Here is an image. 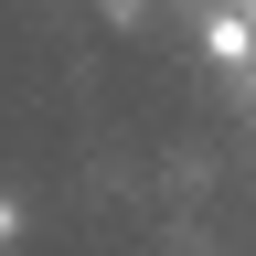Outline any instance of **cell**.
Wrapping results in <instances>:
<instances>
[{
    "label": "cell",
    "instance_id": "1",
    "mask_svg": "<svg viewBox=\"0 0 256 256\" xmlns=\"http://www.w3.org/2000/svg\"><path fill=\"white\" fill-rule=\"evenodd\" d=\"M203 54H214V64H246V54H256V32H246V22H214V32H203Z\"/></svg>",
    "mask_w": 256,
    "mask_h": 256
},
{
    "label": "cell",
    "instance_id": "2",
    "mask_svg": "<svg viewBox=\"0 0 256 256\" xmlns=\"http://www.w3.org/2000/svg\"><path fill=\"white\" fill-rule=\"evenodd\" d=\"M11 224H22V214H11V203H0V235H11Z\"/></svg>",
    "mask_w": 256,
    "mask_h": 256
}]
</instances>
